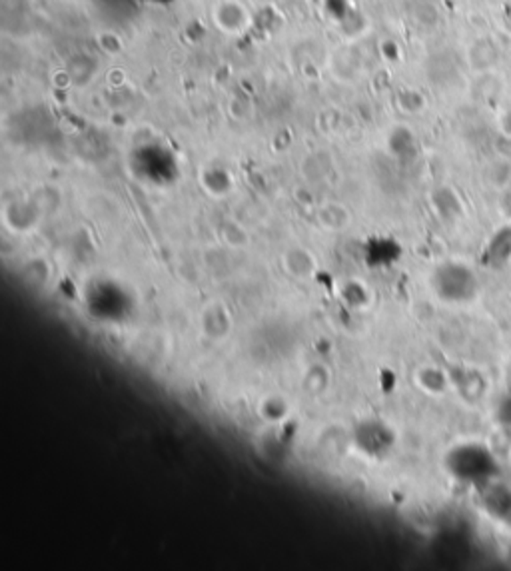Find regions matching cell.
Segmentation results:
<instances>
[{
    "label": "cell",
    "mask_w": 511,
    "mask_h": 571,
    "mask_svg": "<svg viewBox=\"0 0 511 571\" xmlns=\"http://www.w3.org/2000/svg\"><path fill=\"white\" fill-rule=\"evenodd\" d=\"M12 210H14L16 220H11L8 224H11L14 230H19V232L30 230L38 222L40 212H38L35 202H16L12 206Z\"/></svg>",
    "instance_id": "obj_8"
},
{
    "label": "cell",
    "mask_w": 511,
    "mask_h": 571,
    "mask_svg": "<svg viewBox=\"0 0 511 571\" xmlns=\"http://www.w3.org/2000/svg\"><path fill=\"white\" fill-rule=\"evenodd\" d=\"M318 220L324 224L328 230H344L350 224V212L345 206L329 202L326 206H321L318 212Z\"/></svg>",
    "instance_id": "obj_7"
},
{
    "label": "cell",
    "mask_w": 511,
    "mask_h": 571,
    "mask_svg": "<svg viewBox=\"0 0 511 571\" xmlns=\"http://www.w3.org/2000/svg\"><path fill=\"white\" fill-rule=\"evenodd\" d=\"M202 330L206 336H210L212 340H222L230 330V318L226 312V306L222 304H210L206 306L202 312Z\"/></svg>",
    "instance_id": "obj_4"
},
{
    "label": "cell",
    "mask_w": 511,
    "mask_h": 571,
    "mask_svg": "<svg viewBox=\"0 0 511 571\" xmlns=\"http://www.w3.org/2000/svg\"><path fill=\"white\" fill-rule=\"evenodd\" d=\"M438 296L450 302L467 300L475 294V278L474 272H469L461 264H443L434 276Z\"/></svg>",
    "instance_id": "obj_1"
},
{
    "label": "cell",
    "mask_w": 511,
    "mask_h": 571,
    "mask_svg": "<svg viewBox=\"0 0 511 571\" xmlns=\"http://www.w3.org/2000/svg\"><path fill=\"white\" fill-rule=\"evenodd\" d=\"M467 61L474 70L488 72L499 61V48L496 43H493V38L482 37V38L474 40V45L469 46Z\"/></svg>",
    "instance_id": "obj_3"
},
{
    "label": "cell",
    "mask_w": 511,
    "mask_h": 571,
    "mask_svg": "<svg viewBox=\"0 0 511 571\" xmlns=\"http://www.w3.org/2000/svg\"><path fill=\"white\" fill-rule=\"evenodd\" d=\"M380 51H382V56L385 58V61L398 62L400 51H398V45H395L393 40H385V43H382V45H380Z\"/></svg>",
    "instance_id": "obj_13"
},
{
    "label": "cell",
    "mask_w": 511,
    "mask_h": 571,
    "mask_svg": "<svg viewBox=\"0 0 511 571\" xmlns=\"http://www.w3.org/2000/svg\"><path fill=\"white\" fill-rule=\"evenodd\" d=\"M98 46L102 48V51L106 54H120L122 51H125V43H122V38L117 35V32H112V30H104V32H98Z\"/></svg>",
    "instance_id": "obj_11"
},
{
    "label": "cell",
    "mask_w": 511,
    "mask_h": 571,
    "mask_svg": "<svg viewBox=\"0 0 511 571\" xmlns=\"http://www.w3.org/2000/svg\"><path fill=\"white\" fill-rule=\"evenodd\" d=\"M398 104L406 112H419L426 106V98L418 90H402L398 96Z\"/></svg>",
    "instance_id": "obj_12"
},
{
    "label": "cell",
    "mask_w": 511,
    "mask_h": 571,
    "mask_svg": "<svg viewBox=\"0 0 511 571\" xmlns=\"http://www.w3.org/2000/svg\"><path fill=\"white\" fill-rule=\"evenodd\" d=\"M214 22L216 27L230 37H240L252 24V14L248 6L240 0H222L214 11Z\"/></svg>",
    "instance_id": "obj_2"
},
{
    "label": "cell",
    "mask_w": 511,
    "mask_h": 571,
    "mask_svg": "<svg viewBox=\"0 0 511 571\" xmlns=\"http://www.w3.org/2000/svg\"><path fill=\"white\" fill-rule=\"evenodd\" d=\"M220 234L226 244L234 248L248 244V232H246L240 224H236V222H226V224H222Z\"/></svg>",
    "instance_id": "obj_10"
},
{
    "label": "cell",
    "mask_w": 511,
    "mask_h": 571,
    "mask_svg": "<svg viewBox=\"0 0 511 571\" xmlns=\"http://www.w3.org/2000/svg\"><path fill=\"white\" fill-rule=\"evenodd\" d=\"M202 186L206 192L220 198V196H226L230 190H232L234 180L226 168L214 167V168H206L202 172Z\"/></svg>",
    "instance_id": "obj_6"
},
{
    "label": "cell",
    "mask_w": 511,
    "mask_h": 571,
    "mask_svg": "<svg viewBox=\"0 0 511 571\" xmlns=\"http://www.w3.org/2000/svg\"><path fill=\"white\" fill-rule=\"evenodd\" d=\"M288 412H290V408H288V402L278 398V396H272V398L262 402V416H264V420L270 421V424L284 421Z\"/></svg>",
    "instance_id": "obj_9"
},
{
    "label": "cell",
    "mask_w": 511,
    "mask_h": 571,
    "mask_svg": "<svg viewBox=\"0 0 511 571\" xmlns=\"http://www.w3.org/2000/svg\"><path fill=\"white\" fill-rule=\"evenodd\" d=\"M286 270L296 278H312L316 272V260L306 248H290L284 256Z\"/></svg>",
    "instance_id": "obj_5"
}]
</instances>
